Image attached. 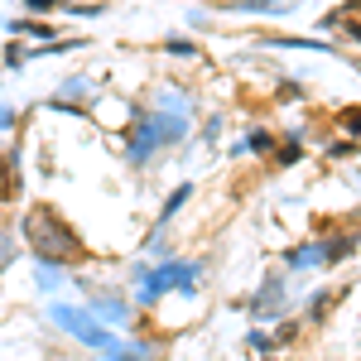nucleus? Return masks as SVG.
<instances>
[{
  "mask_svg": "<svg viewBox=\"0 0 361 361\" xmlns=\"http://www.w3.org/2000/svg\"><path fill=\"white\" fill-rule=\"evenodd\" d=\"M25 231H29V241H34L39 250H49V236L58 241V250H63V255H73V246H78V236L58 222V217H49V212H29V217H25Z\"/></svg>",
  "mask_w": 361,
  "mask_h": 361,
  "instance_id": "f257e3e1",
  "label": "nucleus"
}]
</instances>
